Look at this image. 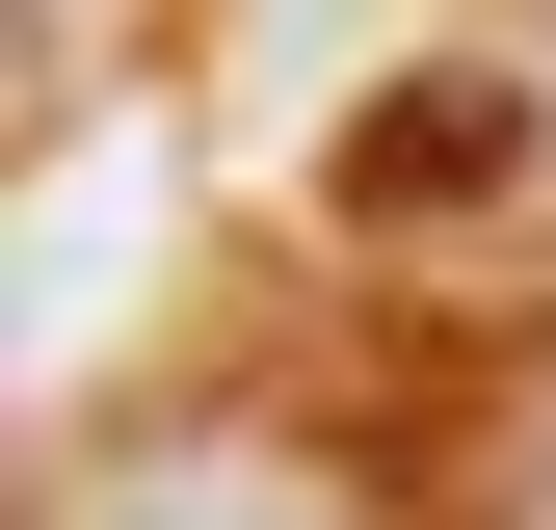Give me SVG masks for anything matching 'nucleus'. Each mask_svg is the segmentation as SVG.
I'll use <instances>...</instances> for the list:
<instances>
[{
  "instance_id": "1",
  "label": "nucleus",
  "mask_w": 556,
  "mask_h": 530,
  "mask_svg": "<svg viewBox=\"0 0 556 530\" xmlns=\"http://www.w3.org/2000/svg\"><path fill=\"white\" fill-rule=\"evenodd\" d=\"M27 530H397V478H344L318 425H132V451H80Z\"/></svg>"
},
{
  "instance_id": "2",
  "label": "nucleus",
  "mask_w": 556,
  "mask_h": 530,
  "mask_svg": "<svg viewBox=\"0 0 556 530\" xmlns=\"http://www.w3.org/2000/svg\"><path fill=\"white\" fill-rule=\"evenodd\" d=\"M451 530H556V345L477 398V478H451Z\"/></svg>"
}]
</instances>
